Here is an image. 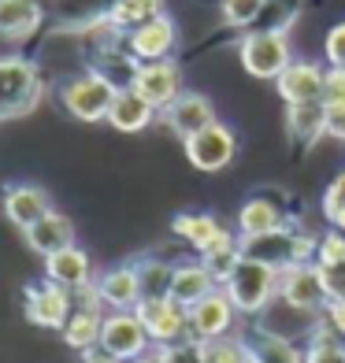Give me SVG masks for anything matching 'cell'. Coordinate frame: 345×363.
I'll use <instances>...</instances> for the list:
<instances>
[{"label": "cell", "mask_w": 345, "mask_h": 363, "mask_svg": "<svg viewBox=\"0 0 345 363\" xmlns=\"http://www.w3.org/2000/svg\"><path fill=\"white\" fill-rule=\"evenodd\" d=\"M115 96H119V86H115L104 71L78 74V78H71V82H63V89H60L63 108H67L75 119H82V123H101V119H108Z\"/></svg>", "instance_id": "cell-1"}, {"label": "cell", "mask_w": 345, "mask_h": 363, "mask_svg": "<svg viewBox=\"0 0 345 363\" xmlns=\"http://www.w3.org/2000/svg\"><path fill=\"white\" fill-rule=\"evenodd\" d=\"M223 289H226L230 301H234L238 311L256 315V311H264L271 304V296L278 293V271L268 267V263H260V259L241 256V263L234 267V274L223 282Z\"/></svg>", "instance_id": "cell-2"}, {"label": "cell", "mask_w": 345, "mask_h": 363, "mask_svg": "<svg viewBox=\"0 0 345 363\" xmlns=\"http://www.w3.org/2000/svg\"><path fill=\"white\" fill-rule=\"evenodd\" d=\"M38 96H41V78L34 63L23 56L0 60V119L30 111L38 104Z\"/></svg>", "instance_id": "cell-3"}, {"label": "cell", "mask_w": 345, "mask_h": 363, "mask_svg": "<svg viewBox=\"0 0 345 363\" xmlns=\"http://www.w3.org/2000/svg\"><path fill=\"white\" fill-rule=\"evenodd\" d=\"M238 52H241V67L253 78H278L293 63L286 34H271V30H249L245 41L238 45Z\"/></svg>", "instance_id": "cell-4"}, {"label": "cell", "mask_w": 345, "mask_h": 363, "mask_svg": "<svg viewBox=\"0 0 345 363\" xmlns=\"http://www.w3.org/2000/svg\"><path fill=\"white\" fill-rule=\"evenodd\" d=\"M278 296H283V304H290V308L319 311L331 301V286H327L319 263H293V267L278 271Z\"/></svg>", "instance_id": "cell-5"}, {"label": "cell", "mask_w": 345, "mask_h": 363, "mask_svg": "<svg viewBox=\"0 0 345 363\" xmlns=\"http://www.w3.org/2000/svg\"><path fill=\"white\" fill-rule=\"evenodd\" d=\"M149 330L138 319V311H115V315L104 319L101 330V352L123 359V363H134L149 352Z\"/></svg>", "instance_id": "cell-6"}, {"label": "cell", "mask_w": 345, "mask_h": 363, "mask_svg": "<svg viewBox=\"0 0 345 363\" xmlns=\"http://www.w3.org/2000/svg\"><path fill=\"white\" fill-rule=\"evenodd\" d=\"M178 45V26L171 15H156V19L141 23L134 30H126V52L134 63H156V60H171Z\"/></svg>", "instance_id": "cell-7"}, {"label": "cell", "mask_w": 345, "mask_h": 363, "mask_svg": "<svg viewBox=\"0 0 345 363\" xmlns=\"http://www.w3.org/2000/svg\"><path fill=\"white\" fill-rule=\"evenodd\" d=\"M134 311L156 345H182L190 334V308H182L171 296H163V301H141Z\"/></svg>", "instance_id": "cell-8"}, {"label": "cell", "mask_w": 345, "mask_h": 363, "mask_svg": "<svg viewBox=\"0 0 345 363\" xmlns=\"http://www.w3.org/2000/svg\"><path fill=\"white\" fill-rule=\"evenodd\" d=\"M234 152H238V138L234 130L223 126V123H212L208 130H201V134H193L186 141V156L197 171H223L234 163Z\"/></svg>", "instance_id": "cell-9"}, {"label": "cell", "mask_w": 345, "mask_h": 363, "mask_svg": "<svg viewBox=\"0 0 345 363\" xmlns=\"http://www.w3.org/2000/svg\"><path fill=\"white\" fill-rule=\"evenodd\" d=\"M130 89H138L156 111H163L171 101H178V96L186 93V89H182V71H178L171 60L138 63L134 78H130Z\"/></svg>", "instance_id": "cell-10"}, {"label": "cell", "mask_w": 345, "mask_h": 363, "mask_svg": "<svg viewBox=\"0 0 345 363\" xmlns=\"http://www.w3.org/2000/svg\"><path fill=\"white\" fill-rule=\"evenodd\" d=\"M71 289H63L56 282H41L26 289V319L45 330H63L71 323Z\"/></svg>", "instance_id": "cell-11"}, {"label": "cell", "mask_w": 345, "mask_h": 363, "mask_svg": "<svg viewBox=\"0 0 345 363\" xmlns=\"http://www.w3.org/2000/svg\"><path fill=\"white\" fill-rule=\"evenodd\" d=\"M234 301L226 296V289H216L208 293L204 301H197L190 308V334L193 341H216V337H226L230 326H234Z\"/></svg>", "instance_id": "cell-12"}, {"label": "cell", "mask_w": 345, "mask_h": 363, "mask_svg": "<svg viewBox=\"0 0 345 363\" xmlns=\"http://www.w3.org/2000/svg\"><path fill=\"white\" fill-rule=\"evenodd\" d=\"M171 230L182 241H190L201 256H212V252L226 249V245H234V234L216 216H204V211H182V216H175Z\"/></svg>", "instance_id": "cell-13"}, {"label": "cell", "mask_w": 345, "mask_h": 363, "mask_svg": "<svg viewBox=\"0 0 345 363\" xmlns=\"http://www.w3.org/2000/svg\"><path fill=\"white\" fill-rule=\"evenodd\" d=\"M163 123H168L171 134L190 141L193 134H201V130H208L219 119H216V108H212V101L204 93H182L178 101H171L168 108H163Z\"/></svg>", "instance_id": "cell-14"}, {"label": "cell", "mask_w": 345, "mask_h": 363, "mask_svg": "<svg viewBox=\"0 0 345 363\" xmlns=\"http://www.w3.org/2000/svg\"><path fill=\"white\" fill-rule=\"evenodd\" d=\"M323 74L327 71H319L316 63L293 60L275 82L286 104H323Z\"/></svg>", "instance_id": "cell-15"}, {"label": "cell", "mask_w": 345, "mask_h": 363, "mask_svg": "<svg viewBox=\"0 0 345 363\" xmlns=\"http://www.w3.org/2000/svg\"><path fill=\"white\" fill-rule=\"evenodd\" d=\"M97 296H101V304L115 308V311H130L141 304V274L138 267H111L97 278Z\"/></svg>", "instance_id": "cell-16"}, {"label": "cell", "mask_w": 345, "mask_h": 363, "mask_svg": "<svg viewBox=\"0 0 345 363\" xmlns=\"http://www.w3.org/2000/svg\"><path fill=\"white\" fill-rule=\"evenodd\" d=\"M89 256L82 252V249H60V252H53V256H45V274H48V282H56V286H63V289H71V293H78V289H89Z\"/></svg>", "instance_id": "cell-17"}, {"label": "cell", "mask_w": 345, "mask_h": 363, "mask_svg": "<svg viewBox=\"0 0 345 363\" xmlns=\"http://www.w3.org/2000/svg\"><path fill=\"white\" fill-rule=\"evenodd\" d=\"M23 234H26L30 249L41 252V256H53V252L71 249L75 245V226H71L67 216H60V211H48L41 223H34L30 230H23Z\"/></svg>", "instance_id": "cell-18"}, {"label": "cell", "mask_w": 345, "mask_h": 363, "mask_svg": "<svg viewBox=\"0 0 345 363\" xmlns=\"http://www.w3.org/2000/svg\"><path fill=\"white\" fill-rule=\"evenodd\" d=\"M4 211H8V219L19 230H30L34 223H41L53 208H48L45 189H38V186H11L4 193Z\"/></svg>", "instance_id": "cell-19"}, {"label": "cell", "mask_w": 345, "mask_h": 363, "mask_svg": "<svg viewBox=\"0 0 345 363\" xmlns=\"http://www.w3.org/2000/svg\"><path fill=\"white\" fill-rule=\"evenodd\" d=\"M153 119H156V108L130 86L119 89V96H115V104L108 111V123L115 130H123V134H138V130H145Z\"/></svg>", "instance_id": "cell-20"}, {"label": "cell", "mask_w": 345, "mask_h": 363, "mask_svg": "<svg viewBox=\"0 0 345 363\" xmlns=\"http://www.w3.org/2000/svg\"><path fill=\"white\" fill-rule=\"evenodd\" d=\"M216 278L204 263H182L175 267V278H171V301H178L182 308H193L197 301H204L208 293H216Z\"/></svg>", "instance_id": "cell-21"}, {"label": "cell", "mask_w": 345, "mask_h": 363, "mask_svg": "<svg viewBox=\"0 0 345 363\" xmlns=\"http://www.w3.org/2000/svg\"><path fill=\"white\" fill-rule=\"evenodd\" d=\"M238 230L241 238H260V234H271V230H283V208L268 201V196H253L238 211Z\"/></svg>", "instance_id": "cell-22"}, {"label": "cell", "mask_w": 345, "mask_h": 363, "mask_svg": "<svg viewBox=\"0 0 345 363\" xmlns=\"http://www.w3.org/2000/svg\"><path fill=\"white\" fill-rule=\"evenodd\" d=\"M41 23L38 0H0V38H26Z\"/></svg>", "instance_id": "cell-23"}, {"label": "cell", "mask_w": 345, "mask_h": 363, "mask_svg": "<svg viewBox=\"0 0 345 363\" xmlns=\"http://www.w3.org/2000/svg\"><path fill=\"white\" fill-rule=\"evenodd\" d=\"M101 330H104L101 311H97V308H78L71 315V323L63 326V341H67L71 349L89 352L93 345H101Z\"/></svg>", "instance_id": "cell-24"}, {"label": "cell", "mask_w": 345, "mask_h": 363, "mask_svg": "<svg viewBox=\"0 0 345 363\" xmlns=\"http://www.w3.org/2000/svg\"><path fill=\"white\" fill-rule=\"evenodd\" d=\"M290 134L312 145L327 134V108L323 104H290Z\"/></svg>", "instance_id": "cell-25"}, {"label": "cell", "mask_w": 345, "mask_h": 363, "mask_svg": "<svg viewBox=\"0 0 345 363\" xmlns=\"http://www.w3.org/2000/svg\"><path fill=\"white\" fill-rule=\"evenodd\" d=\"M160 11H163V0H115L108 8V23L119 30H134L141 23L156 19Z\"/></svg>", "instance_id": "cell-26"}, {"label": "cell", "mask_w": 345, "mask_h": 363, "mask_svg": "<svg viewBox=\"0 0 345 363\" xmlns=\"http://www.w3.org/2000/svg\"><path fill=\"white\" fill-rule=\"evenodd\" d=\"M305 8V0H268L260 19L253 23V30H271V34H286L297 23V15Z\"/></svg>", "instance_id": "cell-27"}, {"label": "cell", "mask_w": 345, "mask_h": 363, "mask_svg": "<svg viewBox=\"0 0 345 363\" xmlns=\"http://www.w3.org/2000/svg\"><path fill=\"white\" fill-rule=\"evenodd\" d=\"M138 274H141V301H163V296H171V278H175L171 263L145 259V263H138Z\"/></svg>", "instance_id": "cell-28"}, {"label": "cell", "mask_w": 345, "mask_h": 363, "mask_svg": "<svg viewBox=\"0 0 345 363\" xmlns=\"http://www.w3.org/2000/svg\"><path fill=\"white\" fill-rule=\"evenodd\" d=\"M197 352H201V363H253V349L245 341H234V337L201 341Z\"/></svg>", "instance_id": "cell-29"}, {"label": "cell", "mask_w": 345, "mask_h": 363, "mask_svg": "<svg viewBox=\"0 0 345 363\" xmlns=\"http://www.w3.org/2000/svg\"><path fill=\"white\" fill-rule=\"evenodd\" d=\"M249 349H253L256 363H305L297 356V349L290 345V337H283V334H260Z\"/></svg>", "instance_id": "cell-30"}, {"label": "cell", "mask_w": 345, "mask_h": 363, "mask_svg": "<svg viewBox=\"0 0 345 363\" xmlns=\"http://www.w3.org/2000/svg\"><path fill=\"white\" fill-rule=\"evenodd\" d=\"M264 4L268 0H223V19H226V26H249L253 30Z\"/></svg>", "instance_id": "cell-31"}, {"label": "cell", "mask_w": 345, "mask_h": 363, "mask_svg": "<svg viewBox=\"0 0 345 363\" xmlns=\"http://www.w3.org/2000/svg\"><path fill=\"white\" fill-rule=\"evenodd\" d=\"M305 363H345V345L331 334H316V341L308 345Z\"/></svg>", "instance_id": "cell-32"}, {"label": "cell", "mask_w": 345, "mask_h": 363, "mask_svg": "<svg viewBox=\"0 0 345 363\" xmlns=\"http://www.w3.org/2000/svg\"><path fill=\"white\" fill-rule=\"evenodd\" d=\"M316 259H319V267H345V234L341 230H334V234H327L319 241Z\"/></svg>", "instance_id": "cell-33"}, {"label": "cell", "mask_w": 345, "mask_h": 363, "mask_svg": "<svg viewBox=\"0 0 345 363\" xmlns=\"http://www.w3.org/2000/svg\"><path fill=\"white\" fill-rule=\"evenodd\" d=\"M323 108H345V67H327V74H323Z\"/></svg>", "instance_id": "cell-34"}, {"label": "cell", "mask_w": 345, "mask_h": 363, "mask_svg": "<svg viewBox=\"0 0 345 363\" xmlns=\"http://www.w3.org/2000/svg\"><path fill=\"white\" fill-rule=\"evenodd\" d=\"M323 216L327 223H334L338 216H345V174H338L323 193Z\"/></svg>", "instance_id": "cell-35"}, {"label": "cell", "mask_w": 345, "mask_h": 363, "mask_svg": "<svg viewBox=\"0 0 345 363\" xmlns=\"http://www.w3.org/2000/svg\"><path fill=\"white\" fill-rule=\"evenodd\" d=\"M156 359L160 363H201V352H197V341H182V345H156Z\"/></svg>", "instance_id": "cell-36"}, {"label": "cell", "mask_w": 345, "mask_h": 363, "mask_svg": "<svg viewBox=\"0 0 345 363\" xmlns=\"http://www.w3.org/2000/svg\"><path fill=\"white\" fill-rule=\"evenodd\" d=\"M323 52H327V63L331 67H345V23L331 26V34L323 41Z\"/></svg>", "instance_id": "cell-37"}, {"label": "cell", "mask_w": 345, "mask_h": 363, "mask_svg": "<svg viewBox=\"0 0 345 363\" xmlns=\"http://www.w3.org/2000/svg\"><path fill=\"white\" fill-rule=\"evenodd\" d=\"M327 134L345 141V108H327Z\"/></svg>", "instance_id": "cell-38"}, {"label": "cell", "mask_w": 345, "mask_h": 363, "mask_svg": "<svg viewBox=\"0 0 345 363\" xmlns=\"http://www.w3.org/2000/svg\"><path fill=\"white\" fill-rule=\"evenodd\" d=\"M327 319H331V326L338 334H345V296H334V301L327 304Z\"/></svg>", "instance_id": "cell-39"}, {"label": "cell", "mask_w": 345, "mask_h": 363, "mask_svg": "<svg viewBox=\"0 0 345 363\" xmlns=\"http://www.w3.org/2000/svg\"><path fill=\"white\" fill-rule=\"evenodd\" d=\"M82 363H123V359H115V356H108V352H89Z\"/></svg>", "instance_id": "cell-40"}, {"label": "cell", "mask_w": 345, "mask_h": 363, "mask_svg": "<svg viewBox=\"0 0 345 363\" xmlns=\"http://www.w3.org/2000/svg\"><path fill=\"white\" fill-rule=\"evenodd\" d=\"M134 363H160V359H156V356H153V359H149V356H141V359H134Z\"/></svg>", "instance_id": "cell-41"}, {"label": "cell", "mask_w": 345, "mask_h": 363, "mask_svg": "<svg viewBox=\"0 0 345 363\" xmlns=\"http://www.w3.org/2000/svg\"><path fill=\"white\" fill-rule=\"evenodd\" d=\"M253 363H256V359H253Z\"/></svg>", "instance_id": "cell-42"}]
</instances>
